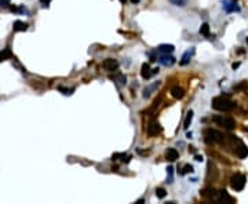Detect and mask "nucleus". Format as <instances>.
I'll return each mask as SVG.
<instances>
[{
    "instance_id": "nucleus-1",
    "label": "nucleus",
    "mask_w": 248,
    "mask_h": 204,
    "mask_svg": "<svg viewBox=\"0 0 248 204\" xmlns=\"http://www.w3.org/2000/svg\"><path fill=\"white\" fill-rule=\"evenodd\" d=\"M211 105L214 109L219 110V112H230V110H233L234 106H236V104H234L233 101L227 100V98H225V97H215L214 100H212Z\"/></svg>"
},
{
    "instance_id": "nucleus-2",
    "label": "nucleus",
    "mask_w": 248,
    "mask_h": 204,
    "mask_svg": "<svg viewBox=\"0 0 248 204\" xmlns=\"http://www.w3.org/2000/svg\"><path fill=\"white\" fill-rule=\"evenodd\" d=\"M204 139L207 143H222L225 141V135L217 130L207 128L204 131Z\"/></svg>"
},
{
    "instance_id": "nucleus-3",
    "label": "nucleus",
    "mask_w": 248,
    "mask_h": 204,
    "mask_svg": "<svg viewBox=\"0 0 248 204\" xmlns=\"http://www.w3.org/2000/svg\"><path fill=\"white\" fill-rule=\"evenodd\" d=\"M246 182H247V178L243 174H234L230 178V186L236 192H241L244 189V186H246Z\"/></svg>"
},
{
    "instance_id": "nucleus-4",
    "label": "nucleus",
    "mask_w": 248,
    "mask_h": 204,
    "mask_svg": "<svg viewBox=\"0 0 248 204\" xmlns=\"http://www.w3.org/2000/svg\"><path fill=\"white\" fill-rule=\"evenodd\" d=\"M212 120H214L215 123H218L219 126H222L223 128H226V130H233L234 127H236V122H234V119H232V117L214 116V117H212Z\"/></svg>"
},
{
    "instance_id": "nucleus-5",
    "label": "nucleus",
    "mask_w": 248,
    "mask_h": 204,
    "mask_svg": "<svg viewBox=\"0 0 248 204\" xmlns=\"http://www.w3.org/2000/svg\"><path fill=\"white\" fill-rule=\"evenodd\" d=\"M102 68L108 72H113V71H117L119 68V62L117 59H113V58H108L102 62Z\"/></svg>"
},
{
    "instance_id": "nucleus-6",
    "label": "nucleus",
    "mask_w": 248,
    "mask_h": 204,
    "mask_svg": "<svg viewBox=\"0 0 248 204\" xmlns=\"http://www.w3.org/2000/svg\"><path fill=\"white\" fill-rule=\"evenodd\" d=\"M146 132H148L149 137H156L158 135V134L161 132V127L160 124H158L157 122H150L148 126V128H146Z\"/></svg>"
},
{
    "instance_id": "nucleus-7",
    "label": "nucleus",
    "mask_w": 248,
    "mask_h": 204,
    "mask_svg": "<svg viewBox=\"0 0 248 204\" xmlns=\"http://www.w3.org/2000/svg\"><path fill=\"white\" fill-rule=\"evenodd\" d=\"M234 153L238 156L240 159H246L248 156V148L246 145H244L241 141H238V146L236 148V151H234Z\"/></svg>"
},
{
    "instance_id": "nucleus-8",
    "label": "nucleus",
    "mask_w": 248,
    "mask_h": 204,
    "mask_svg": "<svg viewBox=\"0 0 248 204\" xmlns=\"http://www.w3.org/2000/svg\"><path fill=\"white\" fill-rule=\"evenodd\" d=\"M158 61H160V63L164 66H171V65L175 63V58H174L172 55H168V54H163V55L158 58Z\"/></svg>"
},
{
    "instance_id": "nucleus-9",
    "label": "nucleus",
    "mask_w": 248,
    "mask_h": 204,
    "mask_svg": "<svg viewBox=\"0 0 248 204\" xmlns=\"http://www.w3.org/2000/svg\"><path fill=\"white\" fill-rule=\"evenodd\" d=\"M165 157H167V160H170V161H175L179 157V153H178L177 149L168 148L167 151H165Z\"/></svg>"
},
{
    "instance_id": "nucleus-10",
    "label": "nucleus",
    "mask_w": 248,
    "mask_h": 204,
    "mask_svg": "<svg viewBox=\"0 0 248 204\" xmlns=\"http://www.w3.org/2000/svg\"><path fill=\"white\" fill-rule=\"evenodd\" d=\"M219 203H226V204H232L233 203V199L227 194L226 190H219Z\"/></svg>"
},
{
    "instance_id": "nucleus-11",
    "label": "nucleus",
    "mask_w": 248,
    "mask_h": 204,
    "mask_svg": "<svg viewBox=\"0 0 248 204\" xmlns=\"http://www.w3.org/2000/svg\"><path fill=\"white\" fill-rule=\"evenodd\" d=\"M141 76L144 79H150L152 76H153V73H152V69H150V66H149V63H144V65H142Z\"/></svg>"
},
{
    "instance_id": "nucleus-12",
    "label": "nucleus",
    "mask_w": 248,
    "mask_h": 204,
    "mask_svg": "<svg viewBox=\"0 0 248 204\" xmlns=\"http://www.w3.org/2000/svg\"><path fill=\"white\" fill-rule=\"evenodd\" d=\"M171 95H172L175 100H181V98H183V95H185V91H183V88L175 86V87L171 88Z\"/></svg>"
},
{
    "instance_id": "nucleus-13",
    "label": "nucleus",
    "mask_w": 248,
    "mask_h": 204,
    "mask_svg": "<svg viewBox=\"0 0 248 204\" xmlns=\"http://www.w3.org/2000/svg\"><path fill=\"white\" fill-rule=\"evenodd\" d=\"M193 54H195V49L186 51V53L182 55V58H181V62H179V63H181V65H187V63L190 62V58H192Z\"/></svg>"
},
{
    "instance_id": "nucleus-14",
    "label": "nucleus",
    "mask_w": 248,
    "mask_h": 204,
    "mask_svg": "<svg viewBox=\"0 0 248 204\" xmlns=\"http://www.w3.org/2000/svg\"><path fill=\"white\" fill-rule=\"evenodd\" d=\"M157 51L161 54H171L174 51V46L172 44H160L157 47Z\"/></svg>"
},
{
    "instance_id": "nucleus-15",
    "label": "nucleus",
    "mask_w": 248,
    "mask_h": 204,
    "mask_svg": "<svg viewBox=\"0 0 248 204\" xmlns=\"http://www.w3.org/2000/svg\"><path fill=\"white\" fill-rule=\"evenodd\" d=\"M28 29V25L24 24L22 21H15L14 25H12V30L14 32H25Z\"/></svg>"
},
{
    "instance_id": "nucleus-16",
    "label": "nucleus",
    "mask_w": 248,
    "mask_h": 204,
    "mask_svg": "<svg viewBox=\"0 0 248 204\" xmlns=\"http://www.w3.org/2000/svg\"><path fill=\"white\" fill-rule=\"evenodd\" d=\"M158 86H160V81H156L154 84H152V86H149V87H146L145 90H144V98H149L150 97V94H152V91H154L156 88L158 87Z\"/></svg>"
},
{
    "instance_id": "nucleus-17",
    "label": "nucleus",
    "mask_w": 248,
    "mask_h": 204,
    "mask_svg": "<svg viewBox=\"0 0 248 204\" xmlns=\"http://www.w3.org/2000/svg\"><path fill=\"white\" fill-rule=\"evenodd\" d=\"M10 58H12V53L10 49H4L0 51V62L6 61V59H10Z\"/></svg>"
},
{
    "instance_id": "nucleus-18",
    "label": "nucleus",
    "mask_w": 248,
    "mask_h": 204,
    "mask_svg": "<svg viewBox=\"0 0 248 204\" xmlns=\"http://www.w3.org/2000/svg\"><path fill=\"white\" fill-rule=\"evenodd\" d=\"M201 196L205 197V199H212V197L217 196V192H215L214 189H209V188H208V189H204V190H203V192H201Z\"/></svg>"
},
{
    "instance_id": "nucleus-19",
    "label": "nucleus",
    "mask_w": 248,
    "mask_h": 204,
    "mask_svg": "<svg viewBox=\"0 0 248 204\" xmlns=\"http://www.w3.org/2000/svg\"><path fill=\"white\" fill-rule=\"evenodd\" d=\"M192 120H193V112H192V110H189V112H187V114H186L185 123H183V128H185V130L189 128V126H190V123H192Z\"/></svg>"
},
{
    "instance_id": "nucleus-20",
    "label": "nucleus",
    "mask_w": 248,
    "mask_h": 204,
    "mask_svg": "<svg viewBox=\"0 0 248 204\" xmlns=\"http://www.w3.org/2000/svg\"><path fill=\"white\" fill-rule=\"evenodd\" d=\"M200 33H201L203 36H205V37L209 36V25L207 24V22H204V24L200 26Z\"/></svg>"
},
{
    "instance_id": "nucleus-21",
    "label": "nucleus",
    "mask_w": 248,
    "mask_h": 204,
    "mask_svg": "<svg viewBox=\"0 0 248 204\" xmlns=\"http://www.w3.org/2000/svg\"><path fill=\"white\" fill-rule=\"evenodd\" d=\"M167 182L168 183H172L174 182V168L172 167H168L167 168Z\"/></svg>"
},
{
    "instance_id": "nucleus-22",
    "label": "nucleus",
    "mask_w": 248,
    "mask_h": 204,
    "mask_svg": "<svg viewBox=\"0 0 248 204\" xmlns=\"http://www.w3.org/2000/svg\"><path fill=\"white\" fill-rule=\"evenodd\" d=\"M156 196H157L158 199H164V197L167 196V192H165V189H163V188H157V189H156Z\"/></svg>"
},
{
    "instance_id": "nucleus-23",
    "label": "nucleus",
    "mask_w": 248,
    "mask_h": 204,
    "mask_svg": "<svg viewBox=\"0 0 248 204\" xmlns=\"http://www.w3.org/2000/svg\"><path fill=\"white\" fill-rule=\"evenodd\" d=\"M171 4L174 6H179V7H183V6H186L187 0H170Z\"/></svg>"
},
{
    "instance_id": "nucleus-24",
    "label": "nucleus",
    "mask_w": 248,
    "mask_h": 204,
    "mask_svg": "<svg viewBox=\"0 0 248 204\" xmlns=\"http://www.w3.org/2000/svg\"><path fill=\"white\" fill-rule=\"evenodd\" d=\"M124 157H126V153H113V155H112V160L113 161L119 160V159H124Z\"/></svg>"
},
{
    "instance_id": "nucleus-25",
    "label": "nucleus",
    "mask_w": 248,
    "mask_h": 204,
    "mask_svg": "<svg viewBox=\"0 0 248 204\" xmlns=\"http://www.w3.org/2000/svg\"><path fill=\"white\" fill-rule=\"evenodd\" d=\"M189 173H193V165L186 164L185 167H183V170H182V173H181V174H189Z\"/></svg>"
},
{
    "instance_id": "nucleus-26",
    "label": "nucleus",
    "mask_w": 248,
    "mask_h": 204,
    "mask_svg": "<svg viewBox=\"0 0 248 204\" xmlns=\"http://www.w3.org/2000/svg\"><path fill=\"white\" fill-rule=\"evenodd\" d=\"M10 2L11 0H0V7H7V6H10Z\"/></svg>"
},
{
    "instance_id": "nucleus-27",
    "label": "nucleus",
    "mask_w": 248,
    "mask_h": 204,
    "mask_svg": "<svg viewBox=\"0 0 248 204\" xmlns=\"http://www.w3.org/2000/svg\"><path fill=\"white\" fill-rule=\"evenodd\" d=\"M58 90L62 91L63 94H66V95H68V94H72V90H68V88H65V87H58Z\"/></svg>"
},
{
    "instance_id": "nucleus-28",
    "label": "nucleus",
    "mask_w": 248,
    "mask_h": 204,
    "mask_svg": "<svg viewBox=\"0 0 248 204\" xmlns=\"http://www.w3.org/2000/svg\"><path fill=\"white\" fill-rule=\"evenodd\" d=\"M50 2H51V0H40V3H41V4H44V6H47Z\"/></svg>"
},
{
    "instance_id": "nucleus-29",
    "label": "nucleus",
    "mask_w": 248,
    "mask_h": 204,
    "mask_svg": "<svg viewBox=\"0 0 248 204\" xmlns=\"http://www.w3.org/2000/svg\"><path fill=\"white\" fill-rule=\"evenodd\" d=\"M238 66H240V62H236V63H233V65H232V68H233V69H237Z\"/></svg>"
},
{
    "instance_id": "nucleus-30",
    "label": "nucleus",
    "mask_w": 248,
    "mask_h": 204,
    "mask_svg": "<svg viewBox=\"0 0 248 204\" xmlns=\"http://www.w3.org/2000/svg\"><path fill=\"white\" fill-rule=\"evenodd\" d=\"M195 159H196V160H197V161H203V156H199V155H197V156H196V157H195Z\"/></svg>"
},
{
    "instance_id": "nucleus-31",
    "label": "nucleus",
    "mask_w": 248,
    "mask_h": 204,
    "mask_svg": "<svg viewBox=\"0 0 248 204\" xmlns=\"http://www.w3.org/2000/svg\"><path fill=\"white\" fill-rule=\"evenodd\" d=\"M144 203H145V200H144V199H139V200H138V202H136L135 204H144Z\"/></svg>"
},
{
    "instance_id": "nucleus-32",
    "label": "nucleus",
    "mask_w": 248,
    "mask_h": 204,
    "mask_svg": "<svg viewBox=\"0 0 248 204\" xmlns=\"http://www.w3.org/2000/svg\"><path fill=\"white\" fill-rule=\"evenodd\" d=\"M130 2H131V3H132V4H138V3H139V2H141V0H130Z\"/></svg>"
},
{
    "instance_id": "nucleus-33",
    "label": "nucleus",
    "mask_w": 248,
    "mask_h": 204,
    "mask_svg": "<svg viewBox=\"0 0 248 204\" xmlns=\"http://www.w3.org/2000/svg\"><path fill=\"white\" fill-rule=\"evenodd\" d=\"M119 2L122 3V4H126V2H127V0H119Z\"/></svg>"
},
{
    "instance_id": "nucleus-34",
    "label": "nucleus",
    "mask_w": 248,
    "mask_h": 204,
    "mask_svg": "<svg viewBox=\"0 0 248 204\" xmlns=\"http://www.w3.org/2000/svg\"><path fill=\"white\" fill-rule=\"evenodd\" d=\"M247 44H248V37H247Z\"/></svg>"
}]
</instances>
